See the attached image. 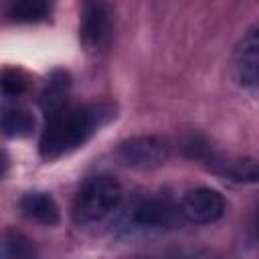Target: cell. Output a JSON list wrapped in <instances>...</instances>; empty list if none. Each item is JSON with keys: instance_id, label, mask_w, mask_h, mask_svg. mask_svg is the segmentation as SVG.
Returning a JSON list of instances; mask_svg holds the SVG:
<instances>
[{"instance_id": "cell-1", "label": "cell", "mask_w": 259, "mask_h": 259, "mask_svg": "<svg viewBox=\"0 0 259 259\" xmlns=\"http://www.w3.org/2000/svg\"><path fill=\"white\" fill-rule=\"evenodd\" d=\"M113 115L107 105H81L65 107L57 115L49 117L47 130L40 138V156L55 160L79 146H83L91 134Z\"/></svg>"}, {"instance_id": "cell-2", "label": "cell", "mask_w": 259, "mask_h": 259, "mask_svg": "<svg viewBox=\"0 0 259 259\" xmlns=\"http://www.w3.org/2000/svg\"><path fill=\"white\" fill-rule=\"evenodd\" d=\"M121 200V186L109 174H99L89 178L77 198H75V217L79 223H95L105 219Z\"/></svg>"}, {"instance_id": "cell-3", "label": "cell", "mask_w": 259, "mask_h": 259, "mask_svg": "<svg viewBox=\"0 0 259 259\" xmlns=\"http://www.w3.org/2000/svg\"><path fill=\"white\" fill-rule=\"evenodd\" d=\"M119 160L136 170H152L166 162L168 158V144L154 136H138L125 140L117 148Z\"/></svg>"}, {"instance_id": "cell-4", "label": "cell", "mask_w": 259, "mask_h": 259, "mask_svg": "<svg viewBox=\"0 0 259 259\" xmlns=\"http://www.w3.org/2000/svg\"><path fill=\"white\" fill-rule=\"evenodd\" d=\"M178 212L196 225H208L223 217L225 212V198L221 192L212 188H194L184 194Z\"/></svg>"}, {"instance_id": "cell-5", "label": "cell", "mask_w": 259, "mask_h": 259, "mask_svg": "<svg viewBox=\"0 0 259 259\" xmlns=\"http://www.w3.org/2000/svg\"><path fill=\"white\" fill-rule=\"evenodd\" d=\"M111 12L109 6L103 2L85 4L81 16V40L89 51L101 49L109 36L111 28Z\"/></svg>"}, {"instance_id": "cell-6", "label": "cell", "mask_w": 259, "mask_h": 259, "mask_svg": "<svg viewBox=\"0 0 259 259\" xmlns=\"http://www.w3.org/2000/svg\"><path fill=\"white\" fill-rule=\"evenodd\" d=\"M257 65H259V30L257 26H253L243 36L233 57V73L239 85L243 87L257 85Z\"/></svg>"}, {"instance_id": "cell-7", "label": "cell", "mask_w": 259, "mask_h": 259, "mask_svg": "<svg viewBox=\"0 0 259 259\" xmlns=\"http://www.w3.org/2000/svg\"><path fill=\"white\" fill-rule=\"evenodd\" d=\"M178 223V208L168 200L148 198L142 200L132 212V225L138 229H168Z\"/></svg>"}, {"instance_id": "cell-8", "label": "cell", "mask_w": 259, "mask_h": 259, "mask_svg": "<svg viewBox=\"0 0 259 259\" xmlns=\"http://www.w3.org/2000/svg\"><path fill=\"white\" fill-rule=\"evenodd\" d=\"M20 210L28 219H32L40 225H47V227L57 225L61 219L59 204L49 192H26L20 198Z\"/></svg>"}, {"instance_id": "cell-9", "label": "cell", "mask_w": 259, "mask_h": 259, "mask_svg": "<svg viewBox=\"0 0 259 259\" xmlns=\"http://www.w3.org/2000/svg\"><path fill=\"white\" fill-rule=\"evenodd\" d=\"M71 91V77L65 71H55L42 91L40 97V105L42 111L47 113V117L57 115L59 111H63L67 107V97Z\"/></svg>"}, {"instance_id": "cell-10", "label": "cell", "mask_w": 259, "mask_h": 259, "mask_svg": "<svg viewBox=\"0 0 259 259\" xmlns=\"http://www.w3.org/2000/svg\"><path fill=\"white\" fill-rule=\"evenodd\" d=\"M0 130L8 138H24L34 130V115L22 105H6L0 109Z\"/></svg>"}, {"instance_id": "cell-11", "label": "cell", "mask_w": 259, "mask_h": 259, "mask_svg": "<svg viewBox=\"0 0 259 259\" xmlns=\"http://www.w3.org/2000/svg\"><path fill=\"white\" fill-rule=\"evenodd\" d=\"M0 259H38L36 245L20 231L0 235Z\"/></svg>"}, {"instance_id": "cell-12", "label": "cell", "mask_w": 259, "mask_h": 259, "mask_svg": "<svg viewBox=\"0 0 259 259\" xmlns=\"http://www.w3.org/2000/svg\"><path fill=\"white\" fill-rule=\"evenodd\" d=\"M51 6L42 0H18L10 4L8 16L16 22H38L45 16H49Z\"/></svg>"}, {"instance_id": "cell-13", "label": "cell", "mask_w": 259, "mask_h": 259, "mask_svg": "<svg viewBox=\"0 0 259 259\" xmlns=\"http://www.w3.org/2000/svg\"><path fill=\"white\" fill-rule=\"evenodd\" d=\"M28 85H30V79L20 69H4L0 73V89H2V93L10 95V97L24 93L28 89Z\"/></svg>"}, {"instance_id": "cell-14", "label": "cell", "mask_w": 259, "mask_h": 259, "mask_svg": "<svg viewBox=\"0 0 259 259\" xmlns=\"http://www.w3.org/2000/svg\"><path fill=\"white\" fill-rule=\"evenodd\" d=\"M4 166H6V162L0 160V176H2V172H4Z\"/></svg>"}]
</instances>
